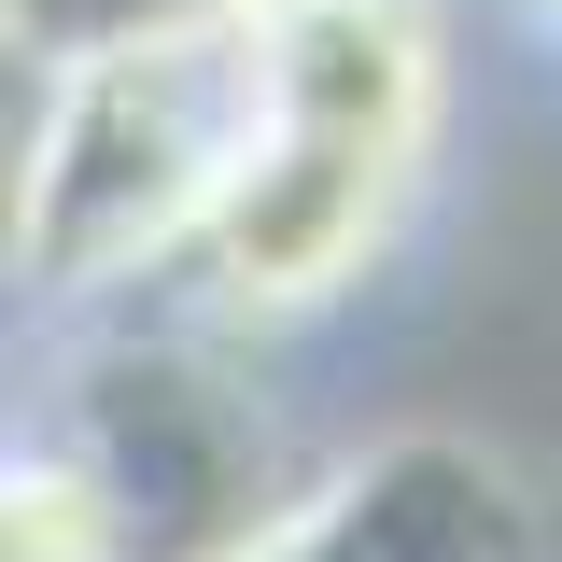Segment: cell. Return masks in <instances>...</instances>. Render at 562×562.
Returning a JSON list of instances; mask_svg holds the SVG:
<instances>
[{"mask_svg": "<svg viewBox=\"0 0 562 562\" xmlns=\"http://www.w3.org/2000/svg\"><path fill=\"white\" fill-rule=\"evenodd\" d=\"M450 140V14L436 0H268L254 14V140L198 239L211 324L338 310L394 254Z\"/></svg>", "mask_w": 562, "mask_h": 562, "instance_id": "cell-1", "label": "cell"}, {"mask_svg": "<svg viewBox=\"0 0 562 562\" xmlns=\"http://www.w3.org/2000/svg\"><path fill=\"white\" fill-rule=\"evenodd\" d=\"M254 14L268 0H14V43H29V70H85V57H127V43H211Z\"/></svg>", "mask_w": 562, "mask_h": 562, "instance_id": "cell-3", "label": "cell"}, {"mask_svg": "<svg viewBox=\"0 0 562 562\" xmlns=\"http://www.w3.org/2000/svg\"><path fill=\"white\" fill-rule=\"evenodd\" d=\"M520 14H535V29H562V0H520Z\"/></svg>", "mask_w": 562, "mask_h": 562, "instance_id": "cell-4", "label": "cell"}, {"mask_svg": "<svg viewBox=\"0 0 562 562\" xmlns=\"http://www.w3.org/2000/svg\"><path fill=\"white\" fill-rule=\"evenodd\" d=\"M57 113L43 155L14 183V268L43 310H85L113 281H169L198 268L225 169L254 140V29H211V43H127V57L43 70Z\"/></svg>", "mask_w": 562, "mask_h": 562, "instance_id": "cell-2", "label": "cell"}]
</instances>
